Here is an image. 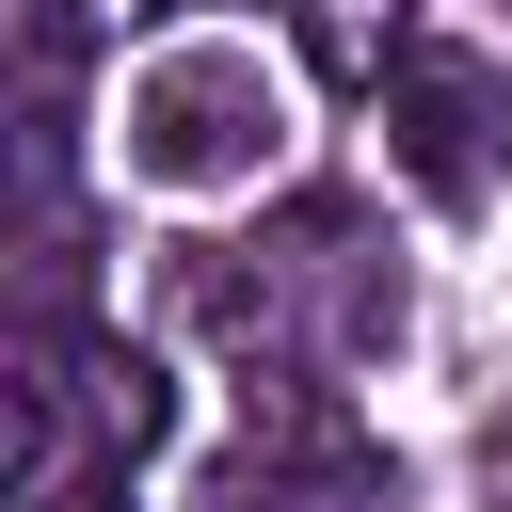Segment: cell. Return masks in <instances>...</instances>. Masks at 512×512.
<instances>
[{
    "label": "cell",
    "instance_id": "cell-4",
    "mask_svg": "<svg viewBox=\"0 0 512 512\" xmlns=\"http://www.w3.org/2000/svg\"><path fill=\"white\" fill-rule=\"evenodd\" d=\"M304 48H320L336 80H368V96H384V64H400V16H384V0H304Z\"/></svg>",
    "mask_w": 512,
    "mask_h": 512
},
{
    "label": "cell",
    "instance_id": "cell-7",
    "mask_svg": "<svg viewBox=\"0 0 512 512\" xmlns=\"http://www.w3.org/2000/svg\"><path fill=\"white\" fill-rule=\"evenodd\" d=\"M240 512H272V496H240Z\"/></svg>",
    "mask_w": 512,
    "mask_h": 512
},
{
    "label": "cell",
    "instance_id": "cell-6",
    "mask_svg": "<svg viewBox=\"0 0 512 512\" xmlns=\"http://www.w3.org/2000/svg\"><path fill=\"white\" fill-rule=\"evenodd\" d=\"M48 512H128V496H48Z\"/></svg>",
    "mask_w": 512,
    "mask_h": 512
},
{
    "label": "cell",
    "instance_id": "cell-3",
    "mask_svg": "<svg viewBox=\"0 0 512 512\" xmlns=\"http://www.w3.org/2000/svg\"><path fill=\"white\" fill-rule=\"evenodd\" d=\"M80 384H96V432H112V448H160V432H176V384H160L128 336H96V352H80Z\"/></svg>",
    "mask_w": 512,
    "mask_h": 512
},
{
    "label": "cell",
    "instance_id": "cell-1",
    "mask_svg": "<svg viewBox=\"0 0 512 512\" xmlns=\"http://www.w3.org/2000/svg\"><path fill=\"white\" fill-rule=\"evenodd\" d=\"M272 128H288V80H272L256 48H224V32H192V48H160V64L128 80V176H160V192L256 176Z\"/></svg>",
    "mask_w": 512,
    "mask_h": 512
},
{
    "label": "cell",
    "instance_id": "cell-5",
    "mask_svg": "<svg viewBox=\"0 0 512 512\" xmlns=\"http://www.w3.org/2000/svg\"><path fill=\"white\" fill-rule=\"evenodd\" d=\"M32 480H48V384H16V368H0V512H16Z\"/></svg>",
    "mask_w": 512,
    "mask_h": 512
},
{
    "label": "cell",
    "instance_id": "cell-2",
    "mask_svg": "<svg viewBox=\"0 0 512 512\" xmlns=\"http://www.w3.org/2000/svg\"><path fill=\"white\" fill-rule=\"evenodd\" d=\"M384 160L464 224V208H496V160H512V80L480 64V48H400L384 64Z\"/></svg>",
    "mask_w": 512,
    "mask_h": 512
}]
</instances>
